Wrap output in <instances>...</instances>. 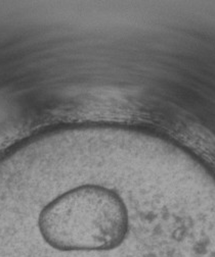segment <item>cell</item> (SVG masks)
Returning a JSON list of instances; mask_svg holds the SVG:
<instances>
[{"label": "cell", "mask_w": 215, "mask_h": 257, "mask_svg": "<svg viewBox=\"0 0 215 257\" xmlns=\"http://www.w3.org/2000/svg\"><path fill=\"white\" fill-rule=\"evenodd\" d=\"M36 233L39 240L59 248H114L124 244L128 237L129 214L116 191L83 184L40 208Z\"/></svg>", "instance_id": "cell-1"}]
</instances>
